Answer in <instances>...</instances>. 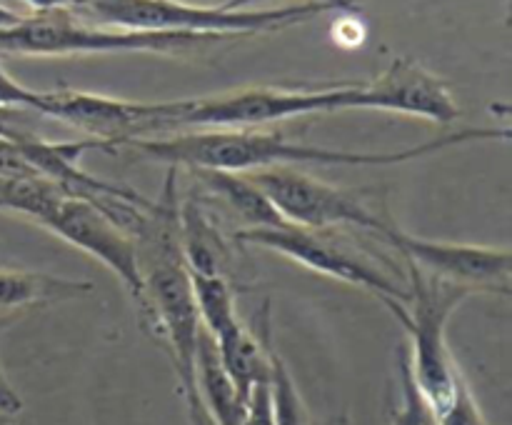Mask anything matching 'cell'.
<instances>
[{
  "mask_svg": "<svg viewBox=\"0 0 512 425\" xmlns=\"http://www.w3.org/2000/svg\"><path fill=\"white\" fill-rule=\"evenodd\" d=\"M378 238L385 240L400 258L410 260L433 278L463 285L473 293L510 295L512 255L508 248L428 240L405 233L390 220L380 230Z\"/></svg>",
  "mask_w": 512,
  "mask_h": 425,
  "instance_id": "9",
  "label": "cell"
},
{
  "mask_svg": "<svg viewBox=\"0 0 512 425\" xmlns=\"http://www.w3.org/2000/svg\"><path fill=\"white\" fill-rule=\"evenodd\" d=\"M248 178L263 190L288 223L310 230H330L335 225H355L378 235L388 220L360 203L353 193L323 183L293 168L245 170Z\"/></svg>",
  "mask_w": 512,
  "mask_h": 425,
  "instance_id": "8",
  "label": "cell"
},
{
  "mask_svg": "<svg viewBox=\"0 0 512 425\" xmlns=\"http://www.w3.org/2000/svg\"><path fill=\"white\" fill-rule=\"evenodd\" d=\"M255 3H260V0H225L223 8H230V10L253 8ZM315 3L330 5V8H335V13H353V15L360 13V8L355 0H315Z\"/></svg>",
  "mask_w": 512,
  "mask_h": 425,
  "instance_id": "25",
  "label": "cell"
},
{
  "mask_svg": "<svg viewBox=\"0 0 512 425\" xmlns=\"http://www.w3.org/2000/svg\"><path fill=\"white\" fill-rule=\"evenodd\" d=\"M178 233L180 253H183L188 273L220 275V278L233 280L230 273H233L235 263L230 240L210 220L208 210L203 208V200L195 198V195L180 200Z\"/></svg>",
  "mask_w": 512,
  "mask_h": 425,
  "instance_id": "13",
  "label": "cell"
},
{
  "mask_svg": "<svg viewBox=\"0 0 512 425\" xmlns=\"http://www.w3.org/2000/svg\"><path fill=\"white\" fill-rule=\"evenodd\" d=\"M235 240L273 250V253L295 260L315 273L368 290L388 310L405 305L410 298L403 283L388 278L375 265V260H368L355 248H345L343 240L330 238L328 230H310L283 223L270 225V228H240L235 230Z\"/></svg>",
  "mask_w": 512,
  "mask_h": 425,
  "instance_id": "6",
  "label": "cell"
},
{
  "mask_svg": "<svg viewBox=\"0 0 512 425\" xmlns=\"http://www.w3.org/2000/svg\"><path fill=\"white\" fill-rule=\"evenodd\" d=\"M28 5H33L35 10H48V8H80L85 0H25Z\"/></svg>",
  "mask_w": 512,
  "mask_h": 425,
  "instance_id": "27",
  "label": "cell"
},
{
  "mask_svg": "<svg viewBox=\"0 0 512 425\" xmlns=\"http://www.w3.org/2000/svg\"><path fill=\"white\" fill-rule=\"evenodd\" d=\"M215 338L220 363L225 373L230 375L233 385L238 388L240 398L248 403L250 393L258 385L270 383V370H273V343H270V320L268 303L263 308L260 320V333H253L243 320H233L225 330H220Z\"/></svg>",
  "mask_w": 512,
  "mask_h": 425,
  "instance_id": "12",
  "label": "cell"
},
{
  "mask_svg": "<svg viewBox=\"0 0 512 425\" xmlns=\"http://www.w3.org/2000/svg\"><path fill=\"white\" fill-rule=\"evenodd\" d=\"M438 425H488L483 410H480L478 400H475L473 390L468 388L465 378L458 380V388H455L453 398L448 400L445 408H440L435 413Z\"/></svg>",
  "mask_w": 512,
  "mask_h": 425,
  "instance_id": "21",
  "label": "cell"
},
{
  "mask_svg": "<svg viewBox=\"0 0 512 425\" xmlns=\"http://www.w3.org/2000/svg\"><path fill=\"white\" fill-rule=\"evenodd\" d=\"M508 128H463L438 135L418 145H405L400 150H333L323 145H308L290 140L280 130L263 128H210L190 130V133L150 135V138H130L118 148L138 150L163 163L188 165V168H223V170H258L273 165H400L408 160L425 158L455 145L475 143V140H508Z\"/></svg>",
  "mask_w": 512,
  "mask_h": 425,
  "instance_id": "1",
  "label": "cell"
},
{
  "mask_svg": "<svg viewBox=\"0 0 512 425\" xmlns=\"http://www.w3.org/2000/svg\"><path fill=\"white\" fill-rule=\"evenodd\" d=\"M20 410H23V400H20V395L15 393V388L8 383L3 368H0V413L15 415Z\"/></svg>",
  "mask_w": 512,
  "mask_h": 425,
  "instance_id": "26",
  "label": "cell"
},
{
  "mask_svg": "<svg viewBox=\"0 0 512 425\" xmlns=\"http://www.w3.org/2000/svg\"><path fill=\"white\" fill-rule=\"evenodd\" d=\"M243 425H275L273 420V405H270V385H258L253 388L248 400V410H245Z\"/></svg>",
  "mask_w": 512,
  "mask_h": 425,
  "instance_id": "23",
  "label": "cell"
},
{
  "mask_svg": "<svg viewBox=\"0 0 512 425\" xmlns=\"http://www.w3.org/2000/svg\"><path fill=\"white\" fill-rule=\"evenodd\" d=\"M360 110H388L448 125L460 118V105L448 83L410 58L393 63L370 83H360Z\"/></svg>",
  "mask_w": 512,
  "mask_h": 425,
  "instance_id": "11",
  "label": "cell"
},
{
  "mask_svg": "<svg viewBox=\"0 0 512 425\" xmlns=\"http://www.w3.org/2000/svg\"><path fill=\"white\" fill-rule=\"evenodd\" d=\"M30 110L38 113L40 118H53L73 125L115 150L130 138L173 133L178 100L143 103V100L110 98V95L85 93V90L55 88L35 90Z\"/></svg>",
  "mask_w": 512,
  "mask_h": 425,
  "instance_id": "7",
  "label": "cell"
},
{
  "mask_svg": "<svg viewBox=\"0 0 512 425\" xmlns=\"http://www.w3.org/2000/svg\"><path fill=\"white\" fill-rule=\"evenodd\" d=\"M338 425H348V423H345V420H340V423Z\"/></svg>",
  "mask_w": 512,
  "mask_h": 425,
  "instance_id": "29",
  "label": "cell"
},
{
  "mask_svg": "<svg viewBox=\"0 0 512 425\" xmlns=\"http://www.w3.org/2000/svg\"><path fill=\"white\" fill-rule=\"evenodd\" d=\"M190 173L210 195L228 205L243 220L245 228H270V225L288 223L270 203L268 195L248 178V173L223 168H190Z\"/></svg>",
  "mask_w": 512,
  "mask_h": 425,
  "instance_id": "15",
  "label": "cell"
},
{
  "mask_svg": "<svg viewBox=\"0 0 512 425\" xmlns=\"http://www.w3.org/2000/svg\"><path fill=\"white\" fill-rule=\"evenodd\" d=\"M35 98L33 88H25L18 80L10 78L8 70L3 68V60H0V108H23L30 110Z\"/></svg>",
  "mask_w": 512,
  "mask_h": 425,
  "instance_id": "22",
  "label": "cell"
},
{
  "mask_svg": "<svg viewBox=\"0 0 512 425\" xmlns=\"http://www.w3.org/2000/svg\"><path fill=\"white\" fill-rule=\"evenodd\" d=\"M360 110V83L330 88H243L235 93L178 100L175 130L180 128H265L300 115Z\"/></svg>",
  "mask_w": 512,
  "mask_h": 425,
  "instance_id": "5",
  "label": "cell"
},
{
  "mask_svg": "<svg viewBox=\"0 0 512 425\" xmlns=\"http://www.w3.org/2000/svg\"><path fill=\"white\" fill-rule=\"evenodd\" d=\"M80 18H93L98 25L123 30H165V33H210L245 38V35L275 33L290 25H303L335 8L325 3L283 5V8H240L195 5L183 0H85L73 8Z\"/></svg>",
  "mask_w": 512,
  "mask_h": 425,
  "instance_id": "2",
  "label": "cell"
},
{
  "mask_svg": "<svg viewBox=\"0 0 512 425\" xmlns=\"http://www.w3.org/2000/svg\"><path fill=\"white\" fill-rule=\"evenodd\" d=\"M190 288H193V300L195 308H198L200 325L210 335H218L233 320H238L233 280L220 278V275L190 273Z\"/></svg>",
  "mask_w": 512,
  "mask_h": 425,
  "instance_id": "18",
  "label": "cell"
},
{
  "mask_svg": "<svg viewBox=\"0 0 512 425\" xmlns=\"http://www.w3.org/2000/svg\"><path fill=\"white\" fill-rule=\"evenodd\" d=\"M20 18H23V15L13 13V10H8V8H3V5H0V28H8V25H15Z\"/></svg>",
  "mask_w": 512,
  "mask_h": 425,
  "instance_id": "28",
  "label": "cell"
},
{
  "mask_svg": "<svg viewBox=\"0 0 512 425\" xmlns=\"http://www.w3.org/2000/svg\"><path fill=\"white\" fill-rule=\"evenodd\" d=\"M93 293L88 280L63 278L40 270L0 268V313L35 308V305L63 303Z\"/></svg>",
  "mask_w": 512,
  "mask_h": 425,
  "instance_id": "16",
  "label": "cell"
},
{
  "mask_svg": "<svg viewBox=\"0 0 512 425\" xmlns=\"http://www.w3.org/2000/svg\"><path fill=\"white\" fill-rule=\"evenodd\" d=\"M0 175H40L20 153L18 145L5 135H0Z\"/></svg>",
  "mask_w": 512,
  "mask_h": 425,
  "instance_id": "24",
  "label": "cell"
},
{
  "mask_svg": "<svg viewBox=\"0 0 512 425\" xmlns=\"http://www.w3.org/2000/svg\"><path fill=\"white\" fill-rule=\"evenodd\" d=\"M408 268L410 298L390 313L395 315L410 338L408 363L415 385L430 408L438 413L453 398L458 380L463 378L455 363V355L448 345V323L455 310L475 295L470 288L448 283L423 273L418 265L403 260Z\"/></svg>",
  "mask_w": 512,
  "mask_h": 425,
  "instance_id": "4",
  "label": "cell"
},
{
  "mask_svg": "<svg viewBox=\"0 0 512 425\" xmlns=\"http://www.w3.org/2000/svg\"><path fill=\"white\" fill-rule=\"evenodd\" d=\"M195 388L203 410L213 425H243L248 403L240 398L238 388L220 363L215 338L200 328L195 348Z\"/></svg>",
  "mask_w": 512,
  "mask_h": 425,
  "instance_id": "14",
  "label": "cell"
},
{
  "mask_svg": "<svg viewBox=\"0 0 512 425\" xmlns=\"http://www.w3.org/2000/svg\"><path fill=\"white\" fill-rule=\"evenodd\" d=\"M63 188L43 175H0V210L43 223L63 200Z\"/></svg>",
  "mask_w": 512,
  "mask_h": 425,
  "instance_id": "17",
  "label": "cell"
},
{
  "mask_svg": "<svg viewBox=\"0 0 512 425\" xmlns=\"http://www.w3.org/2000/svg\"><path fill=\"white\" fill-rule=\"evenodd\" d=\"M270 405H273L275 425H310L308 408L300 398L288 365L273 350V370H270Z\"/></svg>",
  "mask_w": 512,
  "mask_h": 425,
  "instance_id": "19",
  "label": "cell"
},
{
  "mask_svg": "<svg viewBox=\"0 0 512 425\" xmlns=\"http://www.w3.org/2000/svg\"><path fill=\"white\" fill-rule=\"evenodd\" d=\"M40 225L73 248L83 250L85 255L103 263L108 270H113L140 308V303H143V273H140L138 248H135L133 235L125 233L98 205L68 195Z\"/></svg>",
  "mask_w": 512,
  "mask_h": 425,
  "instance_id": "10",
  "label": "cell"
},
{
  "mask_svg": "<svg viewBox=\"0 0 512 425\" xmlns=\"http://www.w3.org/2000/svg\"><path fill=\"white\" fill-rule=\"evenodd\" d=\"M228 35L123 30L85 23L73 8L35 10L15 25L0 28V53L10 55H88V53H180L223 43ZM235 40V38H233Z\"/></svg>",
  "mask_w": 512,
  "mask_h": 425,
  "instance_id": "3",
  "label": "cell"
},
{
  "mask_svg": "<svg viewBox=\"0 0 512 425\" xmlns=\"http://www.w3.org/2000/svg\"><path fill=\"white\" fill-rule=\"evenodd\" d=\"M398 373H400V403L393 408L390 425H438L435 410L425 400L415 385L413 373H410L408 350H398Z\"/></svg>",
  "mask_w": 512,
  "mask_h": 425,
  "instance_id": "20",
  "label": "cell"
}]
</instances>
